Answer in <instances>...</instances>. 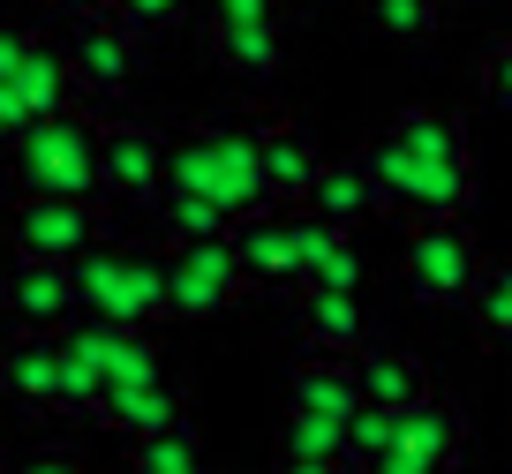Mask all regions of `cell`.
<instances>
[{
	"label": "cell",
	"mask_w": 512,
	"mask_h": 474,
	"mask_svg": "<svg viewBox=\"0 0 512 474\" xmlns=\"http://www.w3.org/2000/svg\"><path fill=\"white\" fill-rule=\"evenodd\" d=\"M377 204L415 219H460L475 196V151H467V121L445 106H400L392 121L369 136L362 151Z\"/></svg>",
	"instance_id": "cell-1"
},
{
	"label": "cell",
	"mask_w": 512,
	"mask_h": 474,
	"mask_svg": "<svg viewBox=\"0 0 512 474\" xmlns=\"http://www.w3.org/2000/svg\"><path fill=\"white\" fill-rule=\"evenodd\" d=\"M166 189L211 196L226 219L272 211L264 166H256V128L249 121H211V128H196V136H181L174 151H166Z\"/></svg>",
	"instance_id": "cell-2"
},
{
	"label": "cell",
	"mask_w": 512,
	"mask_h": 474,
	"mask_svg": "<svg viewBox=\"0 0 512 474\" xmlns=\"http://www.w3.org/2000/svg\"><path fill=\"white\" fill-rule=\"evenodd\" d=\"M68 286H76V309H91L98 324H128V332H151L166 316V249H83L68 264Z\"/></svg>",
	"instance_id": "cell-3"
},
{
	"label": "cell",
	"mask_w": 512,
	"mask_h": 474,
	"mask_svg": "<svg viewBox=\"0 0 512 474\" xmlns=\"http://www.w3.org/2000/svg\"><path fill=\"white\" fill-rule=\"evenodd\" d=\"M16 189L23 196H106L98 181V121L91 113H46L16 136Z\"/></svg>",
	"instance_id": "cell-4"
},
{
	"label": "cell",
	"mask_w": 512,
	"mask_h": 474,
	"mask_svg": "<svg viewBox=\"0 0 512 474\" xmlns=\"http://www.w3.org/2000/svg\"><path fill=\"white\" fill-rule=\"evenodd\" d=\"M106 234H113V219L91 196H16V211H8V241L31 264H76Z\"/></svg>",
	"instance_id": "cell-5"
},
{
	"label": "cell",
	"mask_w": 512,
	"mask_h": 474,
	"mask_svg": "<svg viewBox=\"0 0 512 474\" xmlns=\"http://www.w3.org/2000/svg\"><path fill=\"white\" fill-rule=\"evenodd\" d=\"M482 271V249L475 234H467L460 219H415L407 226V256H400V279L415 301H467V286H475Z\"/></svg>",
	"instance_id": "cell-6"
},
{
	"label": "cell",
	"mask_w": 512,
	"mask_h": 474,
	"mask_svg": "<svg viewBox=\"0 0 512 474\" xmlns=\"http://www.w3.org/2000/svg\"><path fill=\"white\" fill-rule=\"evenodd\" d=\"M166 151L174 136H159L151 121H106L98 128V181L121 204H159L166 196Z\"/></svg>",
	"instance_id": "cell-7"
},
{
	"label": "cell",
	"mask_w": 512,
	"mask_h": 474,
	"mask_svg": "<svg viewBox=\"0 0 512 474\" xmlns=\"http://www.w3.org/2000/svg\"><path fill=\"white\" fill-rule=\"evenodd\" d=\"M241 264L226 241H174L166 249V316H219L241 301Z\"/></svg>",
	"instance_id": "cell-8"
},
{
	"label": "cell",
	"mask_w": 512,
	"mask_h": 474,
	"mask_svg": "<svg viewBox=\"0 0 512 474\" xmlns=\"http://www.w3.org/2000/svg\"><path fill=\"white\" fill-rule=\"evenodd\" d=\"M68 68H76V91H128V76H136V31H128L113 8H98V16H76V31H68Z\"/></svg>",
	"instance_id": "cell-9"
},
{
	"label": "cell",
	"mask_w": 512,
	"mask_h": 474,
	"mask_svg": "<svg viewBox=\"0 0 512 474\" xmlns=\"http://www.w3.org/2000/svg\"><path fill=\"white\" fill-rule=\"evenodd\" d=\"M0 309H8L16 332H61V324H76L68 264H31V256H16L8 279H0Z\"/></svg>",
	"instance_id": "cell-10"
},
{
	"label": "cell",
	"mask_w": 512,
	"mask_h": 474,
	"mask_svg": "<svg viewBox=\"0 0 512 474\" xmlns=\"http://www.w3.org/2000/svg\"><path fill=\"white\" fill-rule=\"evenodd\" d=\"M400 452L415 459L422 474H452L467 452V407L460 399H415V407H400Z\"/></svg>",
	"instance_id": "cell-11"
},
{
	"label": "cell",
	"mask_w": 512,
	"mask_h": 474,
	"mask_svg": "<svg viewBox=\"0 0 512 474\" xmlns=\"http://www.w3.org/2000/svg\"><path fill=\"white\" fill-rule=\"evenodd\" d=\"M256 166H264V189H272V204H302L324 158H317V143H309L294 121L264 113V121H256Z\"/></svg>",
	"instance_id": "cell-12"
},
{
	"label": "cell",
	"mask_w": 512,
	"mask_h": 474,
	"mask_svg": "<svg viewBox=\"0 0 512 474\" xmlns=\"http://www.w3.org/2000/svg\"><path fill=\"white\" fill-rule=\"evenodd\" d=\"M302 211L324 219V226H339V234H354V226L377 219L384 204H377V181H369L362 158H324L317 181H309V196H302Z\"/></svg>",
	"instance_id": "cell-13"
},
{
	"label": "cell",
	"mask_w": 512,
	"mask_h": 474,
	"mask_svg": "<svg viewBox=\"0 0 512 474\" xmlns=\"http://www.w3.org/2000/svg\"><path fill=\"white\" fill-rule=\"evenodd\" d=\"M0 392L16 399V407H61V339L16 332L0 347Z\"/></svg>",
	"instance_id": "cell-14"
},
{
	"label": "cell",
	"mask_w": 512,
	"mask_h": 474,
	"mask_svg": "<svg viewBox=\"0 0 512 474\" xmlns=\"http://www.w3.org/2000/svg\"><path fill=\"white\" fill-rule=\"evenodd\" d=\"M287 414H324V422H354L362 414V384H354V362L339 354H309L287 377Z\"/></svg>",
	"instance_id": "cell-15"
},
{
	"label": "cell",
	"mask_w": 512,
	"mask_h": 474,
	"mask_svg": "<svg viewBox=\"0 0 512 474\" xmlns=\"http://www.w3.org/2000/svg\"><path fill=\"white\" fill-rule=\"evenodd\" d=\"M294 316H302V339H309L317 354H362V347H369V309H362V294H324V286H302Z\"/></svg>",
	"instance_id": "cell-16"
},
{
	"label": "cell",
	"mask_w": 512,
	"mask_h": 474,
	"mask_svg": "<svg viewBox=\"0 0 512 474\" xmlns=\"http://www.w3.org/2000/svg\"><path fill=\"white\" fill-rule=\"evenodd\" d=\"M354 384H362V407H415V399H430V362L407 347H362V362H354Z\"/></svg>",
	"instance_id": "cell-17"
},
{
	"label": "cell",
	"mask_w": 512,
	"mask_h": 474,
	"mask_svg": "<svg viewBox=\"0 0 512 474\" xmlns=\"http://www.w3.org/2000/svg\"><path fill=\"white\" fill-rule=\"evenodd\" d=\"M91 422L121 429L128 444H136V437H159V429H181V392H174L166 377H159V384H121V392L98 399Z\"/></svg>",
	"instance_id": "cell-18"
},
{
	"label": "cell",
	"mask_w": 512,
	"mask_h": 474,
	"mask_svg": "<svg viewBox=\"0 0 512 474\" xmlns=\"http://www.w3.org/2000/svg\"><path fill=\"white\" fill-rule=\"evenodd\" d=\"M226 249H234V264H241V279H249V286H294V264H287V219H279V211L234 219Z\"/></svg>",
	"instance_id": "cell-19"
},
{
	"label": "cell",
	"mask_w": 512,
	"mask_h": 474,
	"mask_svg": "<svg viewBox=\"0 0 512 474\" xmlns=\"http://www.w3.org/2000/svg\"><path fill=\"white\" fill-rule=\"evenodd\" d=\"M8 91L23 98V113H31V121H46V113H68V106H76V68H68L61 46L31 38V53H23V68L8 76Z\"/></svg>",
	"instance_id": "cell-20"
},
{
	"label": "cell",
	"mask_w": 512,
	"mask_h": 474,
	"mask_svg": "<svg viewBox=\"0 0 512 474\" xmlns=\"http://www.w3.org/2000/svg\"><path fill=\"white\" fill-rule=\"evenodd\" d=\"M211 53L226 76L272 83L279 76V23H211Z\"/></svg>",
	"instance_id": "cell-21"
},
{
	"label": "cell",
	"mask_w": 512,
	"mask_h": 474,
	"mask_svg": "<svg viewBox=\"0 0 512 474\" xmlns=\"http://www.w3.org/2000/svg\"><path fill=\"white\" fill-rule=\"evenodd\" d=\"M467 316H475V332L490 339V347H512V256H497V264L475 271V286H467Z\"/></svg>",
	"instance_id": "cell-22"
},
{
	"label": "cell",
	"mask_w": 512,
	"mask_h": 474,
	"mask_svg": "<svg viewBox=\"0 0 512 474\" xmlns=\"http://www.w3.org/2000/svg\"><path fill=\"white\" fill-rule=\"evenodd\" d=\"M159 219H166V234H174V241H226V234H234V219H226L211 196H189V189H166L159 196Z\"/></svg>",
	"instance_id": "cell-23"
},
{
	"label": "cell",
	"mask_w": 512,
	"mask_h": 474,
	"mask_svg": "<svg viewBox=\"0 0 512 474\" xmlns=\"http://www.w3.org/2000/svg\"><path fill=\"white\" fill-rule=\"evenodd\" d=\"M369 23L392 46H430L437 23H445V0H369Z\"/></svg>",
	"instance_id": "cell-24"
},
{
	"label": "cell",
	"mask_w": 512,
	"mask_h": 474,
	"mask_svg": "<svg viewBox=\"0 0 512 474\" xmlns=\"http://www.w3.org/2000/svg\"><path fill=\"white\" fill-rule=\"evenodd\" d=\"M279 459H347V422L287 414V422H279ZM347 467H354V459H347Z\"/></svg>",
	"instance_id": "cell-25"
},
{
	"label": "cell",
	"mask_w": 512,
	"mask_h": 474,
	"mask_svg": "<svg viewBox=\"0 0 512 474\" xmlns=\"http://www.w3.org/2000/svg\"><path fill=\"white\" fill-rule=\"evenodd\" d=\"M128 474H204V452H196L189 422H181V429H159V437H136Z\"/></svg>",
	"instance_id": "cell-26"
},
{
	"label": "cell",
	"mask_w": 512,
	"mask_h": 474,
	"mask_svg": "<svg viewBox=\"0 0 512 474\" xmlns=\"http://www.w3.org/2000/svg\"><path fill=\"white\" fill-rule=\"evenodd\" d=\"M400 444V414L392 407H362L347 422V459H354V474H362V459H377V452H392Z\"/></svg>",
	"instance_id": "cell-27"
},
{
	"label": "cell",
	"mask_w": 512,
	"mask_h": 474,
	"mask_svg": "<svg viewBox=\"0 0 512 474\" xmlns=\"http://www.w3.org/2000/svg\"><path fill=\"white\" fill-rule=\"evenodd\" d=\"M309 286H324V294H362V249H354L347 234H332L324 256H317V271H309Z\"/></svg>",
	"instance_id": "cell-28"
},
{
	"label": "cell",
	"mask_w": 512,
	"mask_h": 474,
	"mask_svg": "<svg viewBox=\"0 0 512 474\" xmlns=\"http://www.w3.org/2000/svg\"><path fill=\"white\" fill-rule=\"evenodd\" d=\"M482 98L512 113V38H497V46L482 53Z\"/></svg>",
	"instance_id": "cell-29"
},
{
	"label": "cell",
	"mask_w": 512,
	"mask_h": 474,
	"mask_svg": "<svg viewBox=\"0 0 512 474\" xmlns=\"http://www.w3.org/2000/svg\"><path fill=\"white\" fill-rule=\"evenodd\" d=\"M181 8H189V0H113V16H121L136 38H144V31H159V23H174Z\"/></svg>",
	"instance_id": "cell-30"
},
{
	"label": "cell",
	"mask_w": 512,
	"mask_h": 474,
	"mask_svg": "<svg viewBox=\"0 0 512 474\" xmlns=\"http://www.w3.org/2000/svg\"><path fill=\"white\" fill-rule=\"evenodd\" d=\"M211 23H279V0H211Z\"/></svg>",
	"instance_id": "cell-31"
},
{
	"label": "cell",
	"mask_w": 512,
	"mask_h": 474,
	"mask_svg": "<svg viewBox=\"0 0 512 474\" xmlns=\"http://www.w3.org/2000/svg\"><path fill=\"white\" fill-rule=\"evenodd\" d=\"M23 53H31V31H16V23H0V83L23 68Z\"/></svg>",
	"instance_id": "cell-32"
},
{
	"label": "cell",
	"mask_w": 512,
	"mask_h": 474,
	"mask_svg": "<svg viewBox=\"0 0 512 474\" xmlns=\"http://www.w3.org/2000/svg\"><path fill=\"white\" fill-rule=\"evenodd\" d=\"M16 474H83V467H76L68 452H38V459H23Z\"/></svg>",
	"instance_id": "cell-33"
},
{
	"label": "cell",
	"mask_w": 512,
	"mask_h": 474,
	"mask_svg": "<svg viewBox=\"0 0 512 474\" xmlns=\"http://www.w3.org/2000/svg\"><path fill=\"white\" fill-rule=\"evenodd\" d=\"M279 474H354L347 459H279Z\"/></svg>",
	"instance_id": "cell-34"
},
{
	"label": "cell",
	"mask_w": 512,
	"mask_h": 474,
	"mask_svg": "<svg viewBox=\"0 0 512 474\" xmlns=\"http://www.w3.org/2000/svg\"><path fill=\"white\" fill-rule=\"evenodd\" d=\"M53 8H61V16H98L106 0H53Z\"/></svg>",
	"instance_id": "cell-35"
},
{
	"label": "cell",
	"mask_w": 512,
	"mask_h": 474,
	"mask_svg": "<svg viewBox=\"0 0 512 474\" xmlns=\"http://www.w3.org/2000/svg\"><path fill=\"white\" fill-rule=\"evenodd\" d=\"M279 8H317V0H279Z\"/></svg>",
	"instance_id": "cell-36"
},
{
	"label": "cell",
	"mask_w": 512,
	"mask_h": 474,
	"mask_svg": "<svg viewBox=\"0 0 512 474\" xmlns=\"http://www.w3.org/2000/svg\"><path fill=\"white\" fill-rule=\"evenodd\" d=\"M0 143H8V136H0Z\"/></svg>",
	"instance_id": "cell-37"
}]
</instances>
